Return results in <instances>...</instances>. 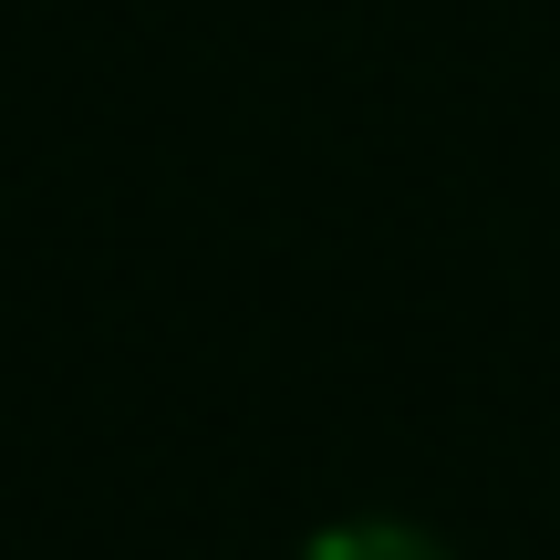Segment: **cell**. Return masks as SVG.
Listing matches in <instances>:
<instances>
[{
  "label": "cell",
  "instance_id": "cell-1",
  "mask_svg": "<svg viewBox=\"0 0 560 560\" xmlns=\"http://www.w3.org/2000/svg\"><path fill=\"white\" fill-rule=\"evenodd\" d=\"M301 560H446V540H425V529H405V520H342Z\"/></svg>",
  "mask_w": 560,
  "mask_h": 560
}]
</instances>
